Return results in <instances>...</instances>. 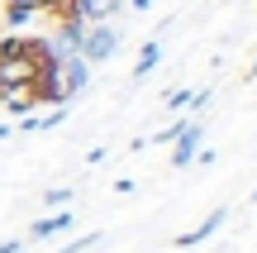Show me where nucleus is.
I'll use <instances>...</instances> for the list:
<instances>
[{
  "mask_svg": "<svg viewBox=\"0 0 257 253\" xmlns=\"http://www.w3.org/2000/svg\"><path fill=\"white\" fill-rule=\"evenodd\" d=\"M114 48H119V29H114V24H86L81 38H76V57H81V62H91V67L110 62Z\"/></svg>",
  "mask_w": 257,
  "mask_h": 253,
  "instance_id": "nucleus-1",
  "label": "nucleus"
},
{
  "mask_svg": "<svg viewBox=\"0 0 257 253\" xmlns=\"http://www.w3.org/2000/svg\"><path fill=\"white\" fill-rule=\"evenodd\" d=\"M195 158H200V124H195V120H186V129L172 139V167L181 172V167H191Z\"/></svg>",
  "mask_w": 257,
  "mask_h": 253,
  "instance_id": "nucleus-2",
  "label": "nucleus"
},
{
  "mask_svg": "<svg viewBox=\"0 0 257 253\" xmlns=\"http://www.w3.org/2000/svg\"><path fill=\"white\" fill-rule=\"evenodd\" d=\"M72 225H76L72 206H62L57 215H43V220H34V225H29V244H43V239H53V234H67Z\"/></svg>",
  "mask_w": 257,
  "mask_h": 253,
  "instance_id": "nucleus-3",
  "label": "nucleus"
},
{
  "mask_svg": "<svg viewBox=\"0 0 257 253\" xmlns=\"http://www.w3.org/2000/svg\"><path fill=\"white\" fill-rule=\"evenodd\" d=\"M224 220H229V210H224V206H214V210H210V215H205V220H200L195 229H186V234H176L172 244H176V248H195V244H205V239H210L214 229L224 225Z\"/></svg>",
  "mask_w": 257,
  "mask_h": 253,
  "instance_id": "nucleus-4",
  "label": "nucleus"
},
{
  "mask_svg": "<svg viewBox=\"0 0 257 253\" xmlns=\"http://www.w3.org/2000/svg\"><path fill=\"white\" fill-rule=\"evenodd\" d=\"M48 10V0H5V24L10 29H24L34 15H43Z\"/></svg>",
  "mask_w": 257,
  "mask_h": 253,
  "instance_id": "nucleus-5",
  "label": "nucleus"
},
{
  "mask_svg": "<svg viewBox=\"0 0 257 253\" xmlns=\"http://www.w3.org/2000/svg\"><path fill=\"white\" fill-rule=\"evenodd\" d=\"M124 0H81V19L86 24H110L114 15H119Z\"/></svg>",
  "mask_w": 257,
  "mask_h": 253,
  "instance_id": "nucleus-6",
  "label": "nucleus"
},
{
  "mask_svg": "<svg viewBox=\"0 0 257 253\" xmlns=\"http://www.w3.org/2000/svg\"><path fill=\"white\" fill-rule=\"evenodd\" d=\"M162 62V43L157 38H148L143 43V53H138V62H134V81H143V76H153V67Z\"/></svg>",
  "mask_w": 257,
  "mask_h": 253,
  "instance_id": "nucleus-7",
  "label": "nucleus"
},
{
  "mask_svg": "<svg viewBox=\"0 0 257 253\" xmlns=\"http://www.w3.org/2000/svg\"><path fill=\"white\" fill-rule=\"evenodd\" d=\"M100 229H95V234H86V239H72V244H67V248H57V253H86V248H95V244H100Z\"/></svg>",
  "mask_w": 257,
  "mask_h": 253,
  "instance_id": "nucleus-8",
  "label": "nucleus"
},
{
  "mask_svg": "<svg viewBox=\"0 0 257 253\" xmlns=\"http://www.w3.org/2000/svg\"><path fill=\"white\" fill-rule=\"evenodd\" d=\"M43 201H48V206H72V191H43Z\"/></svg>",
  "mask_w": 257,
  "mask_h": 253,
  "instance_id": "nucleus-9",
  "label": "nucleus"
},
{
  "mask_svg": "<svg viewBox=\"0 0 257 253\" xmlns=\"http://www.w3.org/2000/svg\"><path fill=\"white\" fill-rule=\"evenodd\" d=\"M186 101H191V91H167V105L172 110H186Z\"/></svg>",
  "mask_w": 257,
  "mask_h": 253,
  "instance_id": "nucleus-10",
  "label": "nucleus"
},
{
  "mask_svg": "<svg viewBox=\"0 0 257 253\" xmlns=\"http://www.w3.org/2000/svg\"><path fill=\"white\" fill-rule=\"evenodd\" d=\"M0 253H24V239H5V244H0Z\"/></svg>",
  "mask_w": 257,
  "mask_h": 253,
  "instance_id": "nucleus-11",
  "label": "nucleus"
},
{
  "mask_svg": "<svg viewBox=\"0 0 257 253\" xmlns=\"http://www.w3.org/2000/svg\"><path fill=\"white\" fill-rule=\"evenodd\" d=\"M134 10H138V15H143V10H153V0H134Z\"/></svg>",
  "mask_w": 257,
  "mask_h": 253,
  "instance_id": "nucleus-12",
  "label": "nucleus"
},
{
  "mask_svg": "<svg viewBox=\"0 0 257 253\" xmlns=\"http://www.w3.org/2000/svg\"><path fill=\"white\" fill-rule=\"evenodd\" d=\"M248 81H257V57H252V67H248Z\"/></svg>",
  "mask_w": 257,
  "mask_h": 253,
  "instance_id": "nucleus-13",
  "label": "nucleus"
},
{
  "mask_svg": "<svg viewBox=\"0 0 257 253\" xmlns=\"http://www.w3.org/2000/svg\"><path fill=\"white\" fill-rule=\"evenodd\" d=\"M252 201H257V191H252Z\"/></svg>",
  "mask_w": 257,
  "mask_h": 253,
  "instance_id": "nucleus-14",
  "label": "nucleus"
}]
</instances>
